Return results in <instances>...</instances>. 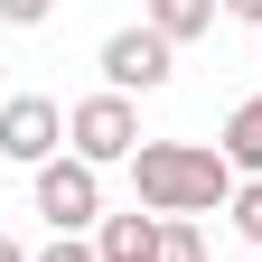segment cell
Instances as JSON below:
<instances>
[{
    "label": "cell",
    "instance_id": "9c48e42d",
    "mask_svg": "<svg viewBox=\"0 0 262 262\" xmlns=\"http://www.w3.org/2000/svg\"><path fill=\"white\" fill-rule=\"evenodd\" d=\"M225 225H234V234H244V244L262 253V178H244V187H234V206H225Z\"/></svg>",
    "mask_w": 262,
    "mask_h": 262
},
{
    "label": "cell",
    "instance_id": "30bf717a",
    "mask_svg": "<svg viewBox=\"0 0 262 262\" xmlns=\"http://www.w3.org/2000/svg\"><path fill=\"white\" fill-rule=\"evenodd\" d=\"M159 262H206V234H196V215H169V234H159Z\"/></svg>",
    "mask_w": 262,
    "mask_h": 262
},
{
    "label": "cell",
    "instance_id": "7c38bea8",
    "mask_svg": "<svg viewBox=\"0 0 262 262\" xmlns=\"http://www.w3.org/2000/svg\"><path fill=\"white\" fill-rule=\"evenodd\" d=\"M0 19H10V28H47V19H56V0H0Z\"/></svg>",
    "mask_w": 262,
    "mask_h": 262
},
{
    "label": "cell",
    "instance_id": "6da1fadb",
    "mask_svg": "<svg viewBox=\"0 0 262 262\" xmlns=\"http://www.w3.org/2000/svg\"><path fill=\"white\" fill-rule=\"evenodd\" d=\"M131 187H141L150 215H215L234 206V169H225L215 141H141V159H131Z\"/></svg>",
    "mask_w": 262,
    "mask_h": 262
},
{
    "label": "cell",
    "instance_id": "2e32d148",
    "mask_svg": "<svg viewBox=\"0 0 262 262\" xmlns=\"http://www.w3.org/2000/svg\"><path fill=\"white\" fill-rule=\"evenodd\" d=\"M253 262H262V253H253Z\"/></svg>",
    "mask_w": 262,
    "mask_h": 262
},
{
    "label": "cell",
    "instance_id": "52a82bcc",
    "mask_svg": "<svg viewBox=\"0 0 262 262\" xmlns=\"http://www.w3.org/2000/svg\"><path fill=\"white\" fill-rule=\"evenodd\" d=\"M215 150H225V169H234V178H262V94H244V103L225 113Z\"/></svg>",
    "mask_w": 262,
    "mask_h": 262
},
{
    "label": "cell",
    "instance_id": "3957f363",
    "mask_svg": "<svg viewBox=\"0 0 262 262\" xmlns=\"http://www.w3.org/2000/svg\"><path fill=\"white\" fill-rule=\"evenodd\" d=\"M94 66H103V94H159V84L178 75V47H169V38L141 19V28H113Z\"/></svg>",
    "mask_w": 262,
    "mask_h": 262
},
{
    "label": "cell",
    "instance_id": "277c9868",
    "mask_svg": "<svg viewBox=\"0 0 262 262\" xmlns=\"http://www.w3.org/2000/svg\"><path fill=\"white\" fill-rule=\"evenodd\" d=\"M38 215L56 225V234H94V225H103V169H84L75 150L47 159L38 169Z\"/></svg>",
    "mask_w": 262,
    "mask_h": 262
},
{
    "label": "cell",
    "instance_id": "7a4b0ae2",
    "mask_svg": "<svg viewBox=\"0 0 262 262\" xmlns=\"http://www.w3.org/2000/svg\"><path fill=\"white\" fill-rule=\"evenodd\" d=\"M66 150H75L84 169H131V159H141V113H131V94H84V103L66 113Z\"/></svg>",
    "mask_w": 262,
    "mask_h": 262
},
{
    "label": "cell",
    "instance_id": "8992f818",
    "mask_svg": "<svg viewBox=\"0 0 262 262\" xmlns=\"http://www.w3.org/2000/svg\"><path fill=\"white\" fill-rule=\"evenodd\" d=\"M159 234H169V215L131 206V215H103V225H94V253H103V262H159Z\"/></svg>",
    "mask_w": 262,
    "mask_h": 262
},
{
    "label": "cell",
    "instance_id": "ba28073f",
    "mask_svg": "<svg viewBox=\"0 0 262 262\" xmlns=\"http://www.w3.org/2000/svg\"><path fill=\"white\" fill-rule=\"evenodd\" d=\"M215 10H225V0H150V28H159L169 47H187V38L215 28Z\"/></svg>",
    "mask_w": 262,
    "mask_h": 262
},
{
    "label": "cell",
    "instance_id": "5bb4252c",
    "mask_svg": "<svg viewBox=\"0 0 262 262\" xmlns=\"http://www.w3.org/2000/svg\"><path fill=\"white\" fill-rule=\"evenodd\" d=\"M0 262H28V253H19V234H10V225H0Z\"/></svg>",
    "mask_w": 262,
    "mask_h": 262
},
{
    "label": "cell",
    "instance_id": "5b68a950",
    "mask_svg": "<svg viewBox=\"0 0 262 262\" xmlns=\"http://www.w3.org/2000/svg\"><path fill=\"white\" fill-rule=\"evenodd\" d=\"M66 141V113L47 103V94H10L0 103V159H19V169H47Z\"/></svg>",
    "mask_w": 262,
    "mask_h": 262
},
{
    "label": "cell",
    "instance_id": "4fadbf2b",
    "mask_svg": "<svg viewBox=\"0 0 262 262\" xmlns=\"http://www.w3.org/2000/svg\"><path fill=\"white\" fill-rule=\"evenodd\" d=\"M225 19H244V28H262V0H225Z\"/></svg>",
    "mask_w": 262,
    "mask_h": 262
},
{
    "label": "cell",
    "instance_id": "8fae6325",
    "mask_svg": "<svg viewBox=\"0 0 262 262\" xmlns=\"http://www.w3.org/2000/svg\"><path fill=\"white\" fill-rule=\"evenodd\" d=\"M28 262H103V253H94V234H56L47 253H28Z\"/></svg>",
    "mask_w": 262,
    "mask_h": 262
},
{
    "label": "cell",
    "instance_id": "9a60e30c",
    "mask_svg": "<svg viewBox=\"0 0 262 262\" xmlns=\"http://www.w3.org/2000/svg\"><path fill=\"white\" fill-rule=\"evenodd\" d=\"M0 103H10V94H0Z\"/></svg>",
    "mask_w": 262,
    "mask_h": 262
}]
</instances>
